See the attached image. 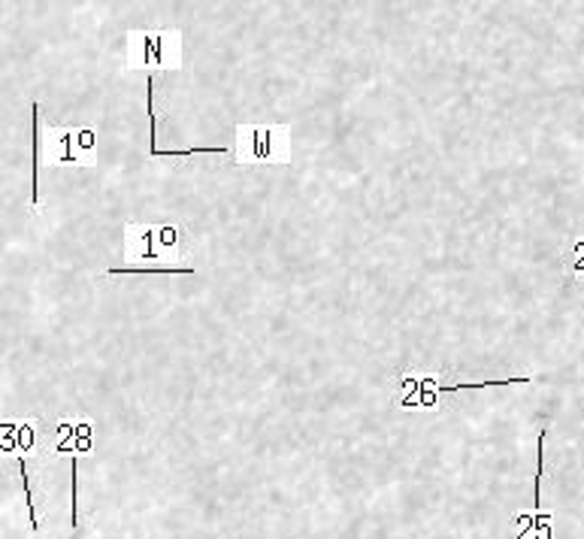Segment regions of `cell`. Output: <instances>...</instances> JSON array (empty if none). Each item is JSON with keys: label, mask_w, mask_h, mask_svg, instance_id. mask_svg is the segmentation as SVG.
Returning <instances> with one entry per match:
<instances>
[{"label": "cell", "mask_w": 584, "mask_h": 539, "mask_svg": "<svg viewBox=\"0 0 584 539\" xmlns=\"http://www.w3.org/2000/svg\"><path fill=\"white\" fill-rule=\"evenodd\" d=\"M288 125H237V164H288L291 161Z\"/></svg>", "instance_id": "1"}, {"label": "cell", "mask_w": 584, "mask_h": 539, "mask_svg": "<svg viewBox=\"0 0 584 539\" xmlns=\"http://www.w3.org/2000/svg\"><path fill=\"white\" fill-rule=\"evenodd\" d=\"M133 52L140 67H179V30H140L133 33Z\"/></svg>", "instance_id": "2"}, {"label": "cell", "mask_w": 584, "mask_h": 539, "mask_svg": "<svg viewBox=\"0 0 584 539\" xmlns=\"http://www.w3.org/2000/svg\"><path fill=\"white\" fill-rule=\"evenodd\" d=\"M125 243H128V257H137L142 264H158L164 252L158 249V237H155V228H140V224H128L125 230Z\"/></svg>", "instance_id": "3"}, {"label": "cell", "mask_w": 584, "mask_h": 539, "mask_svg": "<svg viewBox=\"0 0 584 539\" xmlns=\"http://www.w3.org/2000/svg\"><path fill=\"white\" fill-rule=\"evenodd\" d=\"M55 164H91V158H85L82 145H79V133L76 128H61L52 133V167Z\"/></svg>", "instance_id": "4"}, {"label": "cell", "mask_w": 584, "mask_h": 539, "mask_svg": "<svg viewBox=\"0 0 584 539\" xmlns=\"http://www.w3.org/2000/svg\"><path fill=\"white\" fill-rule=\"evenodd\" d=\"M40 206V104H30V209Z\"/></svg>", "instance_id": "5"}, {"label": "cell", "mask_w": 584, "mask_h": 539, "mask_svg": "<svg viewBox=\"0 0 584 539\" xmlns=\"http://www.w3.org/2000/svg\"><path fill=\"white\" fill-rule=\"evenodd\" d=\"M155 237H158V249L167 255H182L188 249H182V230H179V224H158L155 228Z\"/></svg>", "instance_id": "6"}, {"label": "cell", "mask_w": 584, "mask_h": 539, "mask_svg": "<svg viewBox=\"0 0 584 539\" xmlns=\"http://www.w3.org/2000/svg\"><path fill=\"white\" fill-rule=\"evenodd\" d=\"M76 133H79V145H82V152L91 158V152H94V145H97V133L91 125H82V128H76Z\"/></svg>", "instance_id": "7"}, {"label": "cell", "mask_w": 584, "mask_h": 539, "mask_svg": "<svg viewBox=\"0 0 584 539\" xmlns=\"http://www.w3.org/2000/svg\"><path fill=\"white\" fill-rule=\"evenodd\" d=\"M76 469H79V460L73 457V527H79V476Z\"/></svg>", "instance_id": "8"}]
</instances>
